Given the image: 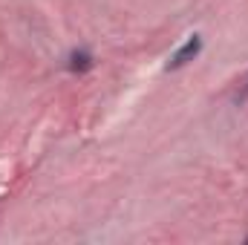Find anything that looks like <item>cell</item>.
Here are the masks:
<instances>
[{"label":"cell","instance_id":"obj_3","mask_svg":"<svg viewBox=\"0 0 248 245\" xmlns=\"http://www.w3.org/2000/svg\"><path fill=\"white\" fill-rule=\"evenodd\" d=\"M237 104H243V101H248V78H246V84L240 87V92H237V98H234Z\"/></svg>","mask_w":248,"mask_h":245},{"label":"cell","instance_id":"obj_1","mask_svg":"<svg viewBox=\"0 0 248 245\" xmlns=\"http://www.w3.org/2000/svg\"><path fill=\"white\" fill-rule=\"evenodd\" d=\"M199 52H202V38H199V35H190L185 46H179V49L170 55V61H168V72H170V69H182V66L190 63Z\"/></svg>","mask_w":248,"mask_h":245},{"label":"cell","instance_id":"obj_2","mask_svg":"<svg viewBox=\"0 0 248 245\" xmlns=\"http://www.w3.org/2000/svg\"><path fill=\"white\" fill-rule=\"evenodd\" d=\"M93 66H95V58H93V52H87V49H72L69 58H66V69H69L72 75H84V72H90Z\"/></svg>","mask_w":248,"mask_h":245}]
</instances>
